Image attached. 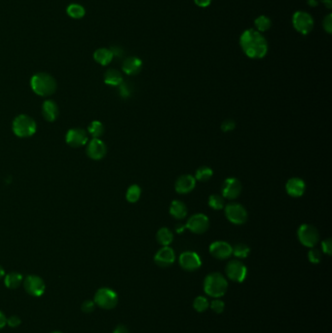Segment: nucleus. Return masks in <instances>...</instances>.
I'll return each mask as SVG.
<instances>
[{"label": "nucleus", "instance_id": "nucleus-1", "mask_svg": "<svg viewBox=\"0 0 332 333\" xmlns=\"http://www.w3.org/2000/svg\"><path fill=\"white\" fill-rule=\"evenodd\" d=\"M243 52L250 58H262L268 52V42L263 34L256 29L245 30L240 37Z\"/></svg>", "mask_w": 332, "mask_h": 333}, {"label": "nucleus", "instance_id": "nucleus-2", "mask_svg": "<svg viewBox=\"0 0 332 333\" xmlns=\"http://www.w3.org/2000/svg\"><path fill=\"white\" fill-rule=\"evenodd\" d=\"M228 289V281L221 273L214 272L209 274L204 280L205 293L213 298H221Z\"/></svg>", "mask_w": 332, "mask_h": 333}, {"label": "nucleus", "instance_id": "nucleus-3", "mask_svg": "<svg viewBox=\"0 0 332 333\" xmlns=\"http://www.w3.org/2000/svg\"><path fill=\"white\" fill-rule=\"evenodd\" d=\"M30 86L32 91L40 97H48L55 93L56 83L53 76L48 73L40 72L31 77Z\"/></svg>", "mask_w": 332, "mask_h": 333}, {"label": "nucleus", "instance_id": "nucleus-4", "mask_svg": "<svg viewBox=\"0 0 332 333\" xmlns=\"http://www.w3.org/2000/svg\"><path fill=\"white\" fill-rule=\"evenodd\" d=\"M13 131L19 138H29L36 132V123L28 115H19L13 122Z\"/></svg>", "mask_w": 332, "mask_h": 333}, {"label": "nucleus", "instance_id": "nucleus-5", "mask_svg": "<svg viewBox=\"0 0 332 333\" xmlns=\"http://www.w3.org/2000/svg\"><path fill=\"white\" fill-rule=\"evenodd\" d=\"M94 302L102 309L111 310L118 304V295L110 287H101L95 293Z\"/></svg>", "mask_w": 332, "mask_h": 333}, {"label": "nucleus", "instance_id": "nucleus-6", "mask_svg": "<svg viewBox=\"0 0 332 333\" xmlns=\"http://www.w3.org/2000/svg\"><path fill=\"white\" fill-rule=\"evenodd\" d=\"M297 237L299 242L306 248H315L320 240V234L316 227L311 224H302L298 231Z\"/></svg>", "mask_w": 332, "mask_h": 333}, {"label": "nucleus", "instance_id": "nucleus-7", "mask_svg": "<svg viewBox=\"0 0 332 333\" xmlns=\"http://www.w3.org/2000/svg\"><path fill=\"white\" fill-rule=\"evenodd\" d=\"M225 273L229 279L235 282H243L248 276V268L240 260H231L225 267Z\"/></svg>", "mask_w": 332, "mask_h": 333}, {"label": "nucleus", "instance_id": "nucleus-8", "mask_svg": "<svg viewBox=\"0 0 332 333\" xmlns=\"http://www.w3.org/2000/svg\"><path fill=\"white\" fill-rule=\"evenodd\" d=\"M225 216L229 222L236 225H242L248 220L247 210L237 203H232L225 207Z\"/></svg>", "mask_w": 332, "mask_h": 333}, {"label": "nucleus", "instance_id": "nucleus-9", "mask_svg": "<svg viewBox=\"0 0 332 333\" xmlns=\"http://www.w3.org/2000/svg\"><path fill=\"white\" fill-rule=\"evenodd\" d=\"M292 25L301 34H308L314 28V20L312 16L305 11H297L292 17Z\"/></svg>", "mask_w": 332, "mask_h": 333}, {"label": "nucleus", "instance_id": "nucleus-10", "mask_svg": "<svg viewBox=\"0 0 332 333\" xmlns=\"http://www.w3.org/2000/svg\"><path fill=\"white\" fill-rule=\"evenodd\" d=\"M24 287L29 295L40 297L45 292L46 284L42 278L36 275H29L24 279Z\"/></svg>", "mask_w": 332, "mask_h": 333}, {"label": "nucleus", "instance_id": "nucleus-11", "mask_svg": "<svg viewBox=\"0 0 332 333\" xmlns=\"http://www.w3.org/2000/svg\"><path fill=\"white\" fill-rule=\"evenodd\" d=\"M178 262L180 267L187 272H194L202 266L201 257L194 251L182 252L179 256Z\"/></svg>", "mask_w": 332, "mask_h": 333}, {"label": "nucleus", "instance_id": "nucleus-12", "mask_svg": "<svg viewBox=\"0 0 332 333\" xmlns=\"http://www.w3.org/2000/svg\"><path fill=\"white\" fill-rule=\"evenodd\" d=\"M210 226V220L203 214H196L192 216L186 223L185 227L194 234L205 233Z\"/></svg>", "mask_w": 332, "mask_h": 333}, {"label": "nucleus", "instance_id": "nucleus-13", "mask_svg": "<svg viewBox=\"0 0 332 333\" xmlns=\"http://www.w3.org/2000/svg\"><path fill=\"white\" fill-rule=\"evenodd\" d=\"M242 192V183L239 179L235 177H229L224 181L222 187V197L234 200L238 198Z\"/></svg>", "mask_w": 332, "mask_h": 333}, {"label": "nucleus", "instance_id": "nucleus-14", "mask_svg": "<svg viewBox=\"0 0 332 333\" xmlns=\"http://www.w3.org/2000/svg\"><path fill=\"white\" fill-rule=\"evenodd\" d=\"M155 263L161 268H167L175 261V253L171 248L163 247L158 250L154 256Z\"/></svg>", "mask_w": 332, "mask_h": 333}, {"label": "nucleus", "instance_id": "nucleus-15", "mask_svg": "<svg viewBox=\"0 0 332 333\" xmlns=\"http://www.w3.org/2000/svg\"><path fill=\"white\" fill-rule=\"evenodd\" d=\"M106 143L100 139H93L87 146V154L93 160H101L107 154Z\"/></svg>", "mask_w": 332, "mask_h": 333}, {"label": "nucleus", "instance_id": "nucleus-16", "mask_svg": "<svg viewBox=\"0 0 332 333\" xmlns=\"http://www.w3.org/2000/svg\"><path fill=\"white\" fill-rule=\"evenodd\" d=\"M233 248L230 244L224 241L214 242L210 246V253L219 260H224L232 255Z\"/></svg>", "mask_w": 332, "mask_h": 333}, {"label": "nucleus", "instance_id": "nucleus-17", "mask_svg": "<svg viewBox=\"0 0 332 333\" xmlns=\"http://www.w3.org/2000/svg\"><path fill=\"white\" fill-rule=\"evenodd\" d=\"M196 186V179L190 174H183L179 176L175 181V191L178 194H187L193 191Z\"/></svg>", "mask_w": 332, "mask_h": 333}, {"label": "nucleus", "instance_id": "nucleus-18", "mask_svg": "<svg viewBox=\"0 0 332 333\" xmlns=\"http://www.w3.org/2000/svg\"><path fill=\"white\" fill-rule=\"evenodd\" d=\"M66 143L72 147H80L83 146L87 141L88 137L87 133L82 129H71L67 132L65 137Z\"/></svg>", "mask_w": 332, "mask_h": 333}, {"label": "nucleus", "instance_id": "nucleus-19", "mask_svg": "<svg viewBox=\"0 0 332 333\" xmlns=\"http://www.w3.org/2000/svg\"><path fill=\"white\" fill-rule=\"evenodd\" d=\"M285 190L287 194L293 198H298L303 196L306 190L304 180L299 177H292L287 180L285 184Z\"/></svg>", "mask_w": 332, "mask_h": 333}, {"label": "nucleus", "instance_id": "nucleus-20", "mask_svg": "<svg viewBox=\"0 0 332 333\" xmlns=\"http://www.w3.org/2000/svg\"><path fill=\"white\" fill-rule=\"evenodd\" d=\"M142 68V61L137 56L127 57L122 65L123 71L128 75H137Z\"/></svg>", "mask_w": 332, "mask_h": 333}, {"label": "nucleus", "instance_id": "nucleus-21", "mask_svg": "<svg viewBox=\"0 0 332 333\" xmlns=\"http://www.w3.org/2000/svg\"><path fill=\"white\" fill-rule=\"evenodd\" d=\"M187 213H188L187 207L183 202L179 200H174L171 202L169 207V214L172 218L180 221L187 216Z\"/></svg>", "mask_w": 332, "mask_h": 333}, {"label": "nucleus", "instance_id": "nucleus-22", "mask_svg": "<svg viewBox=\"0 0 332 333\" xmlns=\"http://www.w3.org/2000/svg\"><path fill=\"white\" fill-rule=\"evenodd\" d=\"M42 114L47 121L49 122L55 121L58 115V109L55 102L46 101L42 106Z\"/></svg>", "mask_w": 332, "mask_h": 333}, {"label": "nucleus", "instance_id": "nucleus-23", "mask_svg": "<svg viewBox=\"0 0 332 333\" xmlns=\"http://www.w3.org/2000/svg\"><path fill=\"white\" fill-rule=\"evenodd\" d=\"M113 57L114 56H113L111 49H107V48H100L94 53L95 60L102 65H108L109 63H111Z\"/></svg>", "mask_w": 332, "mask_h": 333}, {"label": "nucleus", "instance_id": "nucleus-24", "mask_svg": "<svg viewBox=\"0 0 332 333\" xmlns=\"http://www.w3.org/2000/svg\"><path fill=\"white\" fill-rule=\"evenodd\" d=\"M23 281H24V278L22 276V274L17 273V272L9 273L5 275V278H4V283L6 287L10 289L18 288L22 284Z\"/></svg>", "mask_w": 332, "mask_h": 333}, {"label": "nucleus", "instance_id": "nucleus-25", "mask_svg": "<svg viewBox=\"0 0 332 333\" xmlns=\"http://www.w3.org/2000/svg\"><path fill=\"white\" fill-rule=\"evenodd\" d=\"M156 239H157V242L160 245H162L163 247H167L173 241V234L171 233V231L169 229H167L166 227H163V228L158 230L157 235H156Z\"/></svg>", "mask_w": 332, "mask_h": 333}, {"label": "nucleus", "instance_id": "nucleus-26", "mask_svg": "<svg viewBox=\"0 0 332 333\" xmlns=\"http://www.w3.org/2000/svg\"><path fill=\"white\" fill-rule=\"evenodd\" d=\"M105 82L111 86H119L123 82V76L120 71L111 68L105 74Z\"/></svg>", "mask_w": 332, "mask_h": 333}, {"label": "nucleus", "instance_id": "nucleus-27", "mask_svg": "<svg viewBox=\"0 0 332 333\" xmlns=\"http://www.w3.org/2000/svg\"><path fill=\"white\" fill-rule=\"evenodd\" d=\"M214 174L213 169L210 166H203L199 167L195 174V179L201 182H206L212 178Z\"/></svg>", "mask_w": 332, "mask_h": 333}, {"label": "nucleus", "instance_id": "nucleus-28", "mask_svg": "<svg viewBox=\"0 0 332 333\" xmlns=\"http://www.w3.org/2000/svg\"><path fill=\"white\" fill-rule=\"evenodd\" d=\"M88 132L94 139H99L103 136L105 128L100 121H93L88 127Z\"/></svg>", "mask_w": 332, "mask_h": 333}, {"label": "nucleus", "instance_id": "nucleus-29", "mask_svg": "<svg viewBox=\"0 0 332 333\" xmlns=\"http://www.w3.org/2000/svg\"><path fill=\"white\" fill-rule=\"evenodd\" d=\"M254 26H255V28H256L257 31H259V32L262 33V32L267 31L269 28H271L272 22L266 16H259L258 18L255 19Z\"/></svg>", "mask_w": 332, "mask_h": 333}, {"label": "nucleus", "instance_id": "nucleus-30", "mask_svg": "<svg viewBox=\"0 0 332 333\" xmlns=\"http://www.w3.org/2000/svg\"><path fill=\"white\" fill-rule=\"evenodd\" d=\"M67 15L73 19H81L85 15V9L80 4H70L66 9Z\"/></svg>", "mask_w": 332, "mask_h": 333}, {"label": "nucleus", "instance_id": "nucleus-31", "mask_svg": "<svg viewBox=\"0 0 332 333\" xmlns=\"http://www.w3.org/2000/svg\"><path fill=\"white\" fill-rule=\"evenodd\" d=\"M140 195H141L140 187L137 184H134L128 188L126 193V199L130 203H137L140 198Z\"/></svg>", "mask_w": 332, "mask_h": 333}, {"label": "nucleus", "instance_id": "nucleus-32", "mask_svg": "<svg viewBox=\"0 0 332 333\" xmlns=\"http://www.w3.org/2000/svg\"><path fill=\"white\" fill-rule=\"evenodd\" d=\"M194 309L199 313H204L210 307V302L205 296H197L194 299Z\"/></svg>", "mask_w": 332, "mask_h": 333}, {"label": "nucleus", "instance_id": "nucleus-33", "mask_svg": "<svg viewBox=\"0 0 332 333\" xmlns=\"http://www.w3.org/2000/svg\"><path fill=\"white\" fill-rule=\"evenodd\" d=\"M209 206L216 210L220 211L224 208V199L221 195H211L209 198Z\"/></svg>", "mask_w": 332, "mask_h": 333}, {"label": "nucleus", "instance_id": "nucleus-34", "mask_svg": "<svg viewBox=\"0 0 332 333\" xmlns=\"http://www.w3.org/2000/svg\"><path fill=\"white\" fill-rule=\"evenodd\" d=\"M250 249L245 244H238L233 248L232 254H234L238 258H247L249 256Z\"/></svg>", "mask_w": 332, "mask_h": 333}, {"label": "nucleus", "instance_id": "nucleus-35", "mask_svg": "<svg viewBox=\"0 0 332 333\" xmlns=\"http://www.w3.org/2000/svg\"><path fill=\"white\" fill-rule=\"evenodd\" d=\"M308 259L313 264H318L322 260V252L318 249L312 248L308 252Z\"/></svg>", "mask_w": 332, "mask_h": 333}, {"label": "nucleus", "instance_id": "nucleus-36", "mask_svg": "<svg viewBox=\"0 0 332 333\" xmlns=\"http://www.w3.org/2000/svg\"><path fill=\"white\" fill-rule=\"evenodd\" d=\"M133 92V88L131 86V84L127 83V82H122L119 85V94L122 98L127 99L132 95Z\"/></svg>", "mask_w": 332, "mask_h": 333}, {"label": "nucleus", "instance_id": "nucleus-37", "mask_svg": "<svg viewBox=\"0 0 332 333\" xmlns=\"http://www.w3.org/2000/svg\"><path fill=\"white\" fill-rule=\"evenodd\" d=\"M210 307H211V309H212L215 313H217V314H221V313H223L224 309H225V304H224V302H223L222 300H221V299L216 298L215 300H213V301L211 302Z\"/></svg>", "mask_w": 332, "mask_h": 333}, {"label": "nucleus", "instance_id": "nucleus-38", "mask_svg": "<svg viewBox=\"0 0 332 333\" xmlns=\"http://www.w3.org/2000/svg\"><path fill=\"white\" fill-rule=\"evenodd\" d=\"M21 324H22V321L18 316H11V317L7 318V324L6 325H8L12 329H16V328L20 327Z\"/></svg>", "mask_w": 332, "mask_h": 333}, {"label": "nucleus", "instance_id": "nucleus-39", "mask_svg": "<svg viewBox=\"0 0 332 333\" xmlns=\"http://www.w3.org/2000/svg\"><path fill=\"white\" fill-rule=\"evenodd\" d=\"M95 308H96V304L92 300H86L81 305V310L83 311L84 313H87V314L93 313L95 311Z\"/></svg>", "mask_w": 332, "mask_h": 333}, {"label": "nucleus", "instance_id": "nucleus-40", "mask_svg": "<svg viewBox=\"0 0 332 333\" xmlns=\"http://www.w3.org/2000/svg\"><path fill=\"white\" fill-rule=\"evenodd\" d=\"M236 127V124L233 120H226L222 123L221 130L223 132H230L233 131Z\"/></svg>", "mask_w": 332, "mask_h": 333}, {"label": "nucleus", "instance_id": "nucleus-41", "mask_svg": "<svg viewBox=\"0 0 332 333\" xmlns=\"http://www.w3.org/2000/svg\"><path fill=\"white\" fill-rule=\"evenodd\" d=\"M322 249H323V251L328 254V255H331L332 252V242L331 239H327L325 240L323 243H322Z\"/></svg>", "mask_w": 332, "mask_h": 333}, {"label": "nucleus", "instance_id": "nucleus-42", "mask_svg": "<svg viewBox=\"0 0 332 333\" xmlns=\"http://www.w3.org/2000/svg\"><path fill=\"white\" fill-rule=\"evenodd\" d=\"M324 28L328 33L332 32V14H329L324 20Z\"/></svg>", "mask_w": 332, "mask_h": 333}, {"label": "nucleus", "instance_id": "nucleus-43", "mask_svg": "<svg viewBox=\"0 0 332 333\" xmlns=\"http://www.w3.org/2000/svg\"><path fill=\"white\" fill-rule=\"evenodd\" d=\"M111 51L113 54V56H117V57H121L122 56L124 55V51L121 47L119 46H113L111 47Z\"/></svg>", "mask_w": 332, "mask_h": 333}, {"label": "nucleus", "instance_id": "nucleus-44", "mask_svg": "<svg viewBox=\"0 0 332 333\" xmlns=\"http://www.w3.org/2000/svg\"><path fill=\"white\" fill-rule=\"evenodd\" d=\"M195 1V4L199 7H202V8H206V7H209L212 3V0H194Z\"/></svg>", "mask_w": 332, "mask_h": 333}, {"label": "nucleus", "instance_id": "nucleus-45", "mask_svg": "<svg viewBox=\"0 0 332 333\" xmlns=\"http://www.w3.org/2000/svg\"><path fill=\"white\" fill-rule=\"evenodd\" d=\"M113 333H130V331L128 330V328L126 326L119 325V326L116 327V329L114 330Z\"/></svg>", "mask_w": 332, "mask_h": 333}, {"label": "nucleus", "instance_id": "nucleus-46", "mask_svg": "<svg viewBox=\"0 0 332 333\" xmlns=\"http://www.w3.org/2000/svg\"><path fill=\"white\" fill-rule=\"evenodd\" d=\"M6 324H7V318L4 315V313L0 311V330H2L6 326Z\"/></svg>", "mask_w": 332, "mask_h": 333}, {"label": "nucleus", "instance_id": "nucleus-47", "mask_svg": "<svg viewBox=\"0 0 332 333\" xmlns=\"http://www.w3.org/2000/svg\"><path fill=\"white\" fill-rule=\"evenodd\" d=\"M185 228H186V227H185V225H183V224H177V225H176V227H175V229H176V232H177V233H179V234H180V233H182V232L185 230Z\"/></svg>", "mask_w": 332, "mask_h": 333}, {"label": "nucleus", "instance_id": "nucleus-48", "mask_svg": "<svg viewBox=\"0 0 332 333\" xmlns=\"http://www.w3.org/2000/svg\"><path fill=\"white\" fill-rule=\"evenodd\" d=\"M323 2L327 5V7H328L329 9L332 8V0H323Z\"/></svg>", "mask_w": 332, "mask_h": 333}, {"label": "nucleus", "instance_id": "nucleus-49", "mask_svg": "<svg viewBox=\"0 0 332 333\" xmlns=\"http://www.w3.org/2000/svg\"><path fill=\"white\" fill-rule=\"evenodd\" d=\"M308 3L311 5V6H316L318 4V2L316 0H308Z\"/></svg>", "mask_w": 332, "mask_h": 333}, {"label": "nucleus", "instance_id": "nucleus-50", "mask_svg": "<svg viewBox=\"0 0 332 333\" xmlns=\"http://www.w3.org/2000/svg\"><path fill=\"white\" fill-rule=\"evenodd\" d=\"M3 277H5V271H4V269L0 266V278H2Z\"/></svg>", "mask_w": 332, "mask_h": 333}, {"label": "nucleus", "instance_id": "nucleus-51", "mask_svg": "<svg viewBox=\"0 0 332 333\" xmlns=\"http://www.w3.org/2000/svg\"><path fill=\"white\" fill-rule=\"evenodd\" d=\"M60 333V332H53V333Z\"/></svg>", "mask_w": 332, "mask_h": 333}]
</instances>
